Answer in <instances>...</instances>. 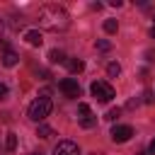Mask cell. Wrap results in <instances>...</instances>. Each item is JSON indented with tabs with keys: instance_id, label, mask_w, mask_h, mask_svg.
<instances>
[{
	"instance_id": "1",
	"label": "cell",
	"mask_w": 155,
	"mask_h": 155,
	"mask_svg": "<svg viewBox=\"0 0 155 155\" xmlns=\"http://www.w3.org/2000/svg\"><path fill=\"white\" fill-rule=\"evenodd\" d=\"M39 27L48 29V31H63L70 27V15L63 5H56V2H48L44 7H39Z\"/></svg>"
},
{
	"instance_id": "2",
	"label": "cell",
	"mask_w": 155,
	"mask_h": 155,
	"mask_svg": "<svg viewBox=\"0 0 155 155\" xmlns=\"http://www.w3.org/2000/svg\"><path fill=\"white\" fill-rule=\"evenodd\" d=\"M51 109H53V104H51V99L48 97H36L31 104H29V109H27V116L31 119V121H36V124H41L48 114H51Z\"/></svg>"
},
{
	"instance_id": "3",
	"label": "cell",
	"mask_w": 155,
	"mask_h": 155,
	"mask_svg": "<svg viewBox=\"0 0 155 155\" xmlns=\"http://www.w3.org/2000/svg\"><path fill=\"white\" fill-rule=\"evenodd\" d=\"M90 92H92V97H94L97 102H111V99H114V87H111L107 80H94V82L90 85Z\"/></svg>"
},
{
	"instance_id": "4",
	"label": "cell",
	"mask_w": 155,
	"mask_h": 155,
	"mask_svg": "<svg viewBox=\"0 0 155 155\" xmlns=\"http://www.w3.org/2000/svg\"><path fill=\"white\" fill-rule=\"evenodd\" d=\"M58 87H61V92H63L68 99H78V97H80V85H78L75 78H63Z\"/></svg>"
},
{
	"instance_id": "5",
	"label": "cell",
	"mask_w": 155,
	"mask_h": 155,
	"mask_svg": "<svg viewBox=\"0 0 155 155\" xmlns=\"http://www.w3.org/2000/svg\"><path fill=\"white\" fill-rule=\"evenodd\" d=\"M131 136H133V128L126 126V124H119V126L111 128V140H114V143H126Z\"/></svg>"
},
{
	"instance_id": "6",
	"label": "cell",
	"mask_w": 155,
	"mask_h": 155,
	"mask_svg": "<svg viewBox=\"0 0 155 155\" xmlns=\"http://www.w3.org/2000/svg\"><path fill=\"white\" fill-rule=\"evenodd\" d=\"M53 155H80V148L75 140H58V145L53 148Z\"/></svg>"
},
{
	"instance_id": "7",
	"label": "cell",
	"mask_w": 155,
	"mask_h": 155,
	"mask_svg": "<svg viewBox=\"0 0 155 155\" xmlns=\"http://www.w3.org/2000/svg\"><path fill=\"white\" fill-rule=\"evenodd\" d=\"M24 41H27L29 46H41V44H44L39 29H27V31H24Z\"/></svg>"
},
{
	"instance_id": "8",
	"label": "cell",
	"mask_w": 155,
	"mask_h": 155,
	"mask_svg": "<svg viewBox=\"0 0 155 155\" xmlns=\"http://www.w3.org/2000/svg\"><path fill=\"white\" fill-rule=\"evenodd\" d=\"M17 63H19V56H17L12 48H7V51L2 53V65H5V68H15Z\"/></svg>"
},
{
	"instance_id": "9",
	"label": "cell",
	"mask_w": 155,
	"mask_h": 155,
	"mask_svg": "<svg viewBox=\"0 0 155 155\" xmlns=\"http://www.w3.org/2000/svg\"><path fill=\"white\" fill-rule=\"evenodd\" d=\"M65 65H68V70H70V73H82V70H85V63H82L80 58H73V61H65Z\"/></svg>"
},
{
	"instance_id": "10",
	"label": "cell",
	"mask_w": 155,
	"mask_h": 155,
	"mask_svg": "<svg viewBox=\"0 0 155 155\" xmlns=\"http://www.w3.org/2000/svg\"><path fill=\"white\" fill-rule=\"evenodd\" d=\"M48 61H51V63L56 65V63H65L68 58H65V53H63V51H58V48H53V51L48 53Z\"/></svg>"
},
{
	"instance_id": "11",
	"label": "cell",
	"mask_w": 155,
	"mask_h": 155,
	"mask_svg": "<svg viewBox=\"0 0 155 155\" xmlns=\"http://www.w3.org/2000/svg\"><path fill=\"white\" fill-rule=\"evenodd\" d=\"M36 136H39V138H51V136H56V131H53L51 126H46V124H39Z\"/></svg>"
},
{
	"instance_id": "12",
	"label": "cell",
	"mask_w": 155,
	"mask_h": 155,
	"mask_svg": "<svg viewBox=\"0 0 155 155\" xmlns=\"http://www.w3.org/2000/svg\"><path fill=\"white\" fill-rule=\"evenodd\" d=\"M80 126H82V128H92V126H97V116H94V114L82 116V119H80Z\"/></svg>"
},
{
	"instance_id": "13",
	"label": "cell",
	"mask_w": 155,
	"mask_h": 155,
	"mask_svg": "<svg viewBox=\"0 0 155 155\" xmlns=\"http://www.w3.org/2000/svg\"><path fill=\"white\" fill-rule=\"evenodd\" d=\"M107 75H109V78H119V75H121V65L111 61V63L107 65Z\"/></svg>"
},
{
	"instance_id": "14",
	"label": "cell",
	"mask_w": 155,
	"mask_h": 155,
	"mask_svg": "<svg viewBox=\"0 0 155 155\" xmlns=\"http://www.w3.org/2000/svg\"><path fill=\"white\" fill-rule=\"evenodd\" d=\"M104 31H107V34H116V31H119V22H116V19H107V22H104Z\"/></svg>"
},
{
	"instance_id": "15",
	"label": "cell",
	"mask_w": 155,
	"mask_h": 155,
	"mask_svg": "<svg viewBox=\"0 0 155 155\" xmlns=\"http://www.w3.org/2000/svg\"><path fill=\"white\" fill-rule=\"evenodd\" d=\"M5 148H7V150H15V148H17V136H15V133H7V138H5Z\"/></svg>"
},
{
	"instance_id": "16",
	"label": "cell",
	"mask_w": 155,
	"mask_h": 155,
	"mask_svg": "<svg viewBox=\"0 0 155 155\" xmlns=\"http://www.w3.org/2000/svg\"><path fill=\"white\" fill-rule=\"evenodd\" d=\"M78 114H80L78 119H82V116H87V114H92V109H90V104H85V102H80V104H78Z\"/></svg>"
},
{
	"instance_id": "17",
	"label": "cell",
	"mask_w": 155,
	"mask_h": 155,
	"mask_svg": "<svg viewBox=\"0 0 155 155\" xmlns=\"http://www.w3.org/2000/svg\"><path fill=\"white\" fill-rule=\"evenodd\" d=\"M119 114H121V109L116 107V109H109V111L104 114V119H107V121H114V119H119Z\"/></svg>"
},
{
	"instance_id": "18",
	"label": "cell",
	"mask_w": 155,
	"mask_h": 155,
	"mask_svg": "<svg viewBox=\"0 0 155 155\" xmlns=\"http://www.w3.org/2000/svg\"><path fill=\"white\" fill-rule=\"evenodd\" d=\"M97 48H99V51H109V48H111V41H107V39H99V41H97Z\"/></svg>"
},
{
	"instance_id": "19",
	"label": "cell",
	"mask_w": 155,
	"mask_h": 155,
	"mask_svg": "<svg viewBox=\"0 0 155 155\" xmlns=\"http://www.w3.org/2000/svg\"><path fill=\"white\" fill-rule=\"evenodd\" d=\"M5 97H7V85L0 82V99H5Z\"/></svg>"
},
{
	"instance_id": "20",
	"label": "cell",
	"mask_w": 155,
	"mask_h": 155,
	"mask_svg": "<svg viewBox=\"0 0 155 155\" xmlns=\"http://www.w3.org/2000/svg\"><path fill=\"white\" fill-rule=\"evenodd\" d=\"M143 102H153V92H150V90L143 94Z\"/></svg>"
},
{
	"instance_id": "21",
	"label": "cell",
	"mask_w": 155,
	"mask_h": 155,
	"mask_svg": "<svg viewBox=\"0 0 155 155\" xmlns=\"http://www.w3.org/2000/svg\"><path fill=\"white\" fill-rule=\"evenodd\" d=\"M148 153H150V155H155V138L150 140V148H148Z\"/></svg>"
},
{
	"instance_id": "22",
	"label": "cell",
	"mask_w": 155,
	"mask_h": 155,
	"mask_svg": "<svg viewBox=\"0 0 155 155\" xmlns=\"http://www.w3.org/2000/svg\"><path fill=\"white\" fill-rule=\"evenodd\" d=\"M145 56H148V61H155V51H148Z\"/></svg>"
},
{
	"instance_id": "23",
	"label": "cell",
	"mask_w": 155,
	"mask_h": 155,
	"mask_svg": "<svg viewBox=\"0 0 155 155\" xmlns=\"http://www.w3.org/2000/svg\"><path fill=\"white\" fill-rule=\"evenodd\" d=\"M2 29H5V24H2V19H0V39H2Z\"/></svg>"
},
{
	"instance_id": "24",
	"label": "cell",
	"mask_w": 155,
	"mask_h": 155,
	"mask_svg": "<svg viewBox=\"0 0 155 155\" xmlns=\"http://www.w3.org/2000/svg\"><path fill=\"white\" fill-rule=\"evenodd\" d=\"M150 36H153V39H155V24H153V29H150Z\"/></svg>"
},
{
	"instance_id": "25",
	"label": "cell",
	"mask_w": 155,
	"mask_h": 155,
	"mask_svg": "<svg viewBox=\"0 0 155 155\" xmlns=\"http://www.w3.org/2000/svg\"><path fill=\"white\" fill-rule=\"evenodd\" d=\"M90 155H104V153H90Z\"/></svg>"
},
{
	"instance_id": "26",
	"label": "cell",
	"mask_w": 155,
	"mask_h": 155,
	"mask_svg": "<svg viewBox=\"0 0 155 155\" xmlns=\"http://www.w3.org/2000/svg\"><path fill=\"white\" fill-rule=\"evenodd\" d=\"M138 155H150V153H138Z\"/></svg>"
},
{
	"instance_id": "27",
	"label": "cell",
	"mask_w": 155,
	"mask_h": 155,
	"mask_svg": "<svg viewBox=\"0 0 155 155\" xmlns=\"http://www.w3.org/2000/svg\"><path fill=\"white\" fill-rule=\"evenodd\" d=\"M29 155H41V153H29Z\"/></svg>"
},
{
	"instance_id": "28",
	"label": "cell",
	"mask_w": 155,
	"mask_h": 155,
	"mask_svg": "<svg viewBox=\"0 0 155 155\" xmlns=\"http://www.w3.org/2000/svg\"><path fill=\"white\" fill-rule=\"evenodd\" d=\"M153 94H155V92H153Z\"/></svg>"
}]
</instances>
